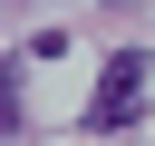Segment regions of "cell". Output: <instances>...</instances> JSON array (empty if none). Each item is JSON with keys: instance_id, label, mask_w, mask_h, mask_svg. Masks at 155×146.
Returning <instances> with one entry per match:
<instances>
[{"instance_id": "1", "label": "cell", "mask_w": 155, "mask_h": 146, "mask_svg": "<svg viewBox=\"0 0 155 146\" xmlns=\"http://www.w3.org/2000/svg\"><path fill=\"white\" fill-rule=\"evenodd\" d=\"M136 107H145V58H136V49H116V58H107V78H97V97H87V127H97V136H116V127H136Z\"/></svg>"}]
</instances>
